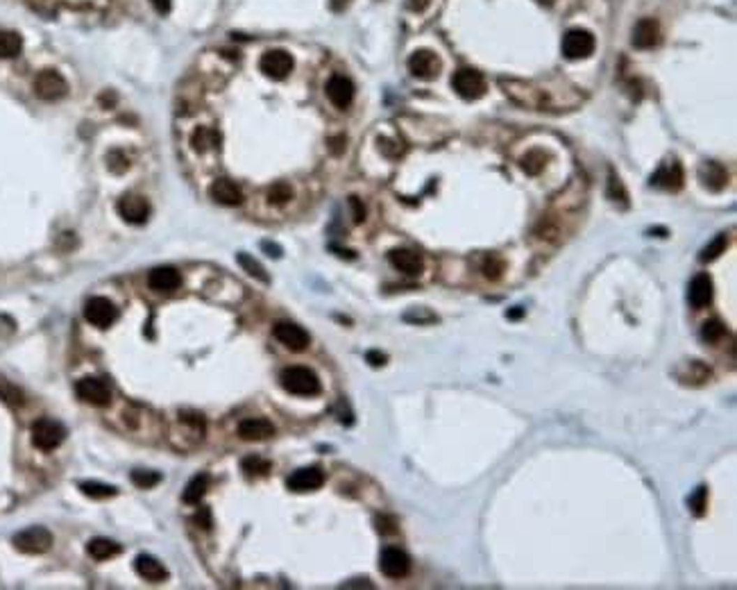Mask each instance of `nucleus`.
Instances as JSON below:
<instances>
[{"mask_svg":"<svg viewBox=\"0 0 737 590\" xmlns=\"http://www.w3.org/2000/svg\"><path fill=\"white\" fill-rule=\"evenodd\" d=\"M279 384L286 393L299 395V397H313L320 393V379H318V375L311 368H304V366L284 368L279 375Z\"/></svg>","mask_w":737,"mask_h":590,"instance_id":"obj_1","label":"nucleus"},{"mask_svg":"<svg viewBox=\"0 0 737 590\" xmlns=\"http://www.w3.org/2000/svg\"><path fill=\"white\" fill-rule=\"evenodd\" d=\"M66 438V427L52 418H41L32 425V445L41 452H52Z\"/></svg>","mask_w":737,"mask_h":590,"instance_id":"obj_2","label":"nucleus"},{"mask_svg":"<svg viewBox=\"0 0 737 590\" xmlns=\"http://www.w3.org/2000/svg\"><path fill=\"white\" fill-rule=\"evenodd\" d=\"M12 543L23 554H43L52 547V533L45 526H27L14 536Z\"/></svg>","mask_w":737,"mask_h":590,"instance_id":"obj_3","label":"nucleus"},{"mask_svg":"<svg viewBox=\"0 0 737 590\" xmlns=\"http://www.w3.org/2000/svg\"><path fill=\"white\" fill-rule=\"evenodd\" d=\"M452 84H454V91L463 98V100H479L481 96L486 94V78L481 75L479 71L475 68H461L454 73L452 78Z\"/></svg>","mask_w":737,"mask_h":590,"instance_id":"obj_4","label":"nucleus"},{"mask_svg":"<svg viewBox=\"0 0 737 590\" xmlns=\"http://www.w3.org/2000/svg\"><path fill=\"white\" fill-rule=\"evenodd\" d=\"M593 50H595V36L588 30L574 27V30H567L565 36H563V54L572 61L590 57Z\"/></svg>","mask_w":737,"mask_h":590,"instance_id":"obj_5","label":"nucleus"},{"mask_svg":"<svg viewBox=\"0 0 737 590\" xmlns=\"http://www.w3.org/2000/svg\"><path fill=\"white\" fill-rule=\"evenodd\" d=\"M75 393L80 399H84L87 404H94V406H107L112 402V388H109L107 381L98 377L80 379L75 384Z\"/></svg>","mask_w":737,"mask_h":590,"instance_id":"obj_6","label":"nucleus"},{"mask_svg":"<svg viewBox=\"0 0 737 590\" xmlns=\"http://www.w3.org/2000/svg\"><path fill=\"white\" fill-rule=\"evenodd\" d=\"M34 94L41 100L52 103V100H59L68 94V84L57 71H41L34 78Z\"/></svg>","mask_w":737,"mask_h":590,"instance_id":"obj_7","label":"nucleus"},{"mask_svg":"<svg viewBox=\"0 0 737 590\" xmlns=\"http://www.w3.org/2000/svg\"><path fill=\"white\" fill-rule=\"evenodd\" d=\"M379 570L388 579H404L411 570V559L399 547H386L379 556Z\"/></svg>","mask_w":737,"mask_h":590,"instance_id":"obj_8","label":"nucleus"},{"mask_svg":"<svg viewBox=\"0 0 737 590\" xmlns=\"http://www.w3.org/2000/svg\"><path fill=\"white\" fill-rule=\"evenodd\" d=\"M116 209L123 221L130 225H143L150 218V202L141 196H123L118 200Z\"/></svg>","mask_w":737,"mask_h":590,"instance_id":"obj_9","label":"nucleus"},{"mask_svg":"<svg viewBox=\"0 0 737 590\" xmlns=\"http://www.w3.org/2000/svg\"><path fill=\"white\" fill-rule=\"evenodd\" d=\"M272 336H275L281 345H286L290 352H304L308 348V343H311L308 334L295 323H277L275 327H272Z\"/></svg>","mask_w":737,"mask_h":590,"instance_id":"obj_10","label":"nucleus"},{"mask_svg":"<svg viewBox=\"0 0 737 590\" xmlns=\"http://www.w3.org/2000/svg\"><path fill=\"white\" fill-rule=\"evenodd\" d=\"M261 73H266L270 80H284L288 78V73L293 71L295 61L286 50H268L261 57Z\"/></svg>","mask_w":737,"mask_h":590,"instance_id":"obj_11","label":"nucleus"},{"mask_svg":"<svg viewBox=\"0 0 737 590\" xmlns=\"http://www.w3.org/2000/svg\"><path fill=\"white\" fill-rule=\"evenodd\" d=\"M116 307L109 302L107 297H91L87 300L84 304V318L87 320L94 325V327H100V330H105V327H109L114 320H116Z\"/></svg>","mask_w":737,"mask_h":590,"instance_id":"obj_12","label":"nucleus"},{"mask_svg":"<svg viewBox=\"0 0 737 590\" xmlns=\"http://www.w3.org/2000/svg\"><path fill=\"white\" fill-rule=\"evenodd\" d=\"M325 484V472L320 468H299L286 479L288 490L293 493H311Z\"/></svg>","mask_w":737,"mask_h":590,"instance_id":"obj_13","label":"nucleus"},{"mask_svg":"<svg viewBox=\"0 0 737 590\" xmlns=\"http://www.w3.org/2000/svg\"><path fill=\"white\" fill-rule=\"evenodd\" d=\"M325 91H327V98L332 100V105L338 109H348L354 100V84L345 75H332Z\"/></svg>","mask_w":737,"mask_h":590,"instance_id":"obj_14","label":"nucleus"},{"mask_svg":"<svg viewBox=\"0 0 737 590\" xmlns=\"http://www.w3.org/2000/svg\"><path fill=\"white\" fill-rule=\"evenodd\" d=\"M651 186L665 189V191H678L683 186V168L678 161H667L660 163V168L651 175Z\"/></svg>","mask_w":737,"mask_h":590,"instance_id":"obj_15","label":"nucleus"},{"mask_svg":"<svg viewBox=\"0 0 737 590\" xmlns=\"http://www.w3.org/2000/svg\"><path fill=\"white\" fill-rule=\"evenodd\" d=\"M209 196H211L218 205L223 207H239L243 202V191L241 186L236 184V182L227 179V177H221L216 179L211 189H209Z\"/></svg>","mask_w":737,"mask_h":590,"instance_id":"obj_16","label":"nucleus"},{"mask_svg":"<svg viewBox=\"0 0 737 590\" xmlns=\"http://www.w3.org/2000/svg\"><path fill=\"white\" fill-rule=\"evenodd\" d=\"M408 71H411V75L420 78V80H431L438 75L440 61L429 50H417L411 54V59H408Z\"/></svg>","mask_w":737,"mask_h":590,"instance_id":"obj_17","label":"nucleus"},{"mask_svg":"<svg viewBox=\"0 0 737 590\" xmlns=\"http://www.w3.org/2000/svg\"><path fill=\"white\" fill-rule=\"evenodd\" d=\"M388 261L393 263V266L404 272V275H420L422 268H424V261L422 257L417 254L415 250H408V248H395L388 252Z\"/></svg>","mask_w":737,"mask_h":590,"instance_id":"obj_18","label":"nucleus"},{"mask_svg":"<svg viewBox=\"0 0 737 590\" xmlns=\"http://www.w3.org/2000/svg\"><path fill=\"white\" fill-rule=\"evenodd\" d=\"M687 300L694 309H704L706 304H710L713 300V279L708 272H699L694 275V279L690 281V290H687Z\"/></svg>","mask_w":737,"mask_h":590,"instance_id":"obj_19","label":"nucleus"},{"mask_svg":"<svg viewBox=\"0 0 737 590\" xmlns=\"http://www.w3.org/2000/svg\"><path fill=\"white\" fill-rule=\"evenodd\" d=\"M660 41V27L653 18H642L633 27V45L640 50H649Z\"/></svg>","mask_w":737,"mask_h":590,"instance_id":"obj_20","label":"nucleus"},{"mask_svg":"<svg viewBox=\"0 0 737 590\" xmlns=\"http://www.w3.org/2000/svg\"><path fill=\"white\" fill-rule=\"evenodd\" d=\"M181 284V275L177 268L172 266H159L150 270L148 275V286L152 290H161V293H168V290H175Z\"/></svg>","mask_w":737,"mask_h":590,"instance_id":"obj_21","label":"nucleus"},{"mask_svg":"<svg viewBox=\"0 0 737 590\" xmlns=\"http://www.w3.org/2000/svg\"><path fill=\"white\" fill-rule=\"evenodd\" d=\"M239 436L243 441H266L275 436V427L266 418H248L239 425Z\"/></svg>","mask_w":737,"mask_h":590,"instance_id":"obj_22","label":"nucleus"},{"mask_svg":"<svg viewBox=\"0 0 737 590\" xmlns=\"http://www.w3.org/2000/svg\"><path fill=\"white\" fill-rule=\"evenodd\" d=\"M134 570L139 572V577L150 581V584H161V581L168 579V570L161 566L157 559L148 556V554H141L134 561Z\"/></svg>","mask_w":737,"mask_h":590,"instance_id":"obj_23","label":"nucleus"},{"mask_svg":"<svg viewBox=\"0 0 737 590\" xmlns=\"http://www.w3.org/2000/svg\"><path fill=\"white\" fill-rule=\"evenodd\" d=\"M699 179L708 191H722L729 182V172L722 166V163L715 161H706L701 168H699Z\"/></svg>","mask_w":737,"mask_h":590,"instance_id":"obj_24","label":"nucleus"},{"mask_svg":"<svg viewBox=\"0 0 737 590\" xmlns=\"http://www.w3.org/2000/svg\"><path fill=\"white\" fill-rule=\"evenodd\" d=\"M87 552L91 559L96 561H107V559H114L121 554V545L109 540V538H94L89 545H87Z\"/></svg>","mask_w":737,"mask_h":590,"instance_id":"obj_25","label":"nucleus"},{"mask_svg":"<svg viewBox=\"0 0 737 590\" xmlns=\"http://www.w3.org/2000/svg\"><path fill=\"white\" fill-rule=\"evenodd\" d=\"M209 481H211V479H209V475H204V472H202V475L193 477V479H191L188 484H186V488H184V495H181V499H184L186 504H198L200 499H202V497L207 495V490H209Z\"/></svg>","mask_w":737,"mask_h":590,"instance_id":"obj_26","label":"nucleus"},{"mask_svg":"<svg viewBox=\"0 0 737 590\" xmlns=\"http://www.w3.org/2000/svg\"><path fill=\"white\" fill-rule=\"evenodd\" d=\"M23 50V39L12 30H0V59H14Z\"/></svg>","mask_w":737,"mask_h":590,"instance_id":"obj_27","label":"nucleus"},{"mask_svg":"<svg viewBox=\"0 0 737 590\" xmlns=\"http://www.w3.org/2000/svg\"><path fill=\"white\" fill-rule=\"evenodd\" d=\"M191 143H193V148L198 152H207L221 143V134H218L216 130H209V127H200V130L193 134V139H191Z\"/></svg>","mask_w":737,"mask_h":590,"instance_id":"obj_28","label":"nucleus"},{"mask_svg":"<svg viewBox=\"0 0 737 590\" xmlns=\"http://www.w3.org/2000/svg\"><path fill=\"white\" fill-rule=\"evenodd\" d=\"M80 490H82V493H84L87 497H91V499H109V497H114V495L118 493L114 486L100 484V481H82Z\"/></svg>","mask_w":737,"mask_h":590,"instance_id":"obj_29","label":"nucleus"},{"mask_svg":"<svg viewBox=\"0 0 737 590\" xmlns=\"http://www.w3.org/2000/svg\"><path fill=\"white\" fill-rule=\"evenodd\" d=\"M547 159L549 157L542 150H531L522 157V168H524V172H529V175H540L544 166H547Z\"/></svg>","mask_w":737,"mask_h":590,"instance_id":"obj_30","label":"nucleus"},{"mask_svg":"<svg viewBox=\"0 0 737 590\" xmlns=\"http://www.w3.org/2000/svg\"><path fill=\"white\" fill-rule=\"evenodd\" d=\"M236 261H239V266H241L245 272H250V275H252L254 279L263 281V284H268V281H270V277H268L266 268H263L261 263H259L257 259H254V257H250V254H243V252H241L239 257H236Z\"/></svg>","mask_w":737,"mask_h":590,"instance_id":"obj_31","label":"nucleus"},{"mask_svg":"<svg viewBox=\"0 0 737 590\" xmlns=\"http://www.w3.org/2000/svg\"><path fill=\"white\" fill-rule=\"evenodd\" d=\"M726 245H729V236H726V234H717L715 239L701 250V254H699V261H704V263H706V261H715L717 257H720V254H724Z\"/></svg>","mask_w":737,"mask_h":590,"instance_id":"obj_32","label":"nucleus"},{"mask_svg":"<svg viewBox=\"0 0 737 590\" xmlns=\"http://www.w3.org/2000/svg\"><path fill=\"white\" fill-rule=\"evenodd\" d=\"M241 468H243L245 475H250V477H263V475H268V472H270V463L266 459H261V457H248V459L241 461Z\"/></svg>","mask_w":737,"mask_h":590,"instance_id":"obj_33","label":"nucleus"},{"mask_svg":"<svg viewBox=\"0 0 737 590\" xmlns=\"http://www.w3.org/2000/svg\"><path fill=\"white\" fill-rule=\"evenodd\" d=\"M290 198H293V189H290L286 182H275V184L268 189L270 205H286Z\"/></svg>","mask_w":737,"mask_h":590,"instance_id":"obj_34","label":"nucleus"},{"mask_svg":"<svg viewBox=\"0 0 737 590\" xmlns=\"http://www.w3.org/2000/svg\"><path fill=\"white\" fill-rule=\"evenodd\" d=\"M724 334H726V327L720 320H708L701 327V339L708 343H720L724 339Z\"/></svg>","mask_w":737,"mask_h":590,"instance_id":"obj_35","label":"nucleus"},{"mask_svg":"<svg viewBox=\"0 0 737 590\" xmlns=\"http://www.w3.org/2000/svg\"><path fill=\"white\" fill-rule=\"evenodd\" d=\"M161 481L159 472H148V470H134L132 472V484H136L139 488H152Z\"/></svg>","mask_w":737,"mask_h":590,"instance_id":"obj_36","label":"nucleus"},{"mask_svg":"<svg viewBox=\"0 0 737 590\" xmlns=\"http://www.w3.org/2000/svg\"><path fill=\"white\" fill-rule=\"evenodd\" d=\"M608 198L615 200V202L620 200V202H624V205H626V200H629V196H626V191H624L622 179L617 177L613 170H611V177H608Z\"/></svg>","mask_w":737,"mask_h":590,"instance_id":"obj_37","label":"nucleus"},{"mask_svg":"<svg viewBox=\"0 0 737 590\" xmlns=\"http://www.w3.org/2000/svg\"><path fill=\"white\" fill-rule=\"evenodd\" d=\"M107 166L112 172H125L127 168H130V159H127L121 150H112L107 154Z\"/></svg>","mask_w":737,"mask_h":590,"instance_id":"obj_38","label":"nucleus"},{"mask_svg":"<svg viewBox=\"0 0 737 590\" xmlns=\"http://www.w3.org/2000/svg\"><path fill=\"white\" fill-rule=\"evenodd\" d=\"M0 397H3L7 404H14V406H21L25 402L23 393L12 384H0Z\"/></svg>","mask_w":737,"mask_h":590,"instance_id":"obj_39","label":"nucleus"},{"mask_svg":"<svg viewBox=\"0 0 737 590\" xmlns=\"http://www.w3.org/2000/svg\"><path fill=\"white\" fill-rule=\"evenodd\" d=\"M706 499H708V490L704 486H699L692 493V497H690V508L694 511V515L706 513Z\"/></svg>","mask_w":737,"mask_h":590,"instance_id":"obj_40","label":"nucleus"},{"mask_svg":"<svg viewBox=\"0 0 737 590\" xmlns=\"http://www.w3.org/2000/svg\"><path fill=\"white\" fill-rule=\"evenodd\" d=\"M379 150L384 152L386 157L397 159V157H402V154H404V145L399 141H395V139H379Z\"/></svg>","mask_w":737,"mask_h":590,"instance_id":"obj_41","label":"nucleus"},{"mask_svg":"<svg viewBox=\"0 0 737 590\" xmlns=\"http://www.w3.org/2000/svg\"><path fill=\"white\" fill-rule=\"evenodd\" d=\"M502 272H504V261H502V259L488 257V259L484 261V275H486L488 279H499V277H502Z\"/></svg>","mask_w":737,"mask_h":590,"instance_id":"obj_42","label":"nucleus"},{"mask_svg":"<svg viewBox=\"0 0 737 590\" xmlns=\"http://www.w3.org/2000/svg\"><path fill=\"white\" fill-rule=\"evenodd\" d=\"M375 524H377L379 533H386V536H390V533H395V531H397V522L393 520V517H388V515H379L377 520H375Z\"/></svg>","mask_w":737,"mask_h":590,"instance_id":"obj_43","label":"nucleus"},{"mask_svg":"<svg viewBox=\"0 0 737 590\" xmlns=\"http://www.w3.org/2000/svg\"><path fill=\"white\" fill-rule=\"evenodd\" d=\"M404 320H411V323H431V320H436V316H433V314H426L424 309H420V311L415 309V311L404 314Z\"/></svg>","mask_w":737,"mask_h":590,"instance_id":"obj_44","label":"nucleus"},{"mask_svg":"<svg viewBox=\"0 0 737 590\" xmlns=\"http://www.w3.org/2000/svg\"><path fill=\"white\" fill-rule=\"evenodd\" d=\"M350 207H352L354 223H363V218H366V207H363L361 200L359 198H350Z\"/></svg>","mask_w":737,"mask_h":590,"instance_id":"obj_45","label":"nucleus"},{"mask_svg":"<svg viewBox=\"0 0 737 590\" xmlns=\"http://www.w3.org/2000/svg\"><path fill=\"white\" fill-rule=\"evenodd\" d=\"M368 363H370V366H375V368H379V366H384V363H386V354H381V352H377V350H372V352H368Z\"/></svg>","mask_w":737,"mask_h":590,"instance_id":"obj_46","label":"nucleus"},{"mask_svg":"<svg viewBox=\"0 0 737 590\" xmlns=\"http://www.w3.org/2000/svg\"><path fill=\"white\" fill-rule=\"evenodd\" d=\"M150 5L157 9L159 14H168L172 7V0H150Z\"/></svg>","mask_w":737,"mask_h":590,"instance_id":"obj_47","label":"nucleus"},{"mask_svg":"<svg viewBox=\"0 0 737 590\" xmlns=\"http://www.w3.org/2000/svg\"><path fill=\"white\" fill-rule=\"evenodd\" d=\"M195 520L200 522V526H202V529H209V526H211V513H209L207 508H200V513H198Z\"/></svg>","mask_w":737,"mask_h":590,"instance_id":"obj_48","label":"nucleus"},{"mask_svg":"<svg viewBox=\"0 0 737 590\" xmlns=\"http://www.w3.org/2000/svg\"><path fill=\"white\" fill-rule=\"evenodd\" d=\"M329 145H332V152H334V154H341V152L345 150V136H338V139H332V141H329Z\"/></svg>","mask_w":737,"mask_h":590,"instance_id":"obj_49","label":"nucleus"},{"mask_svg":"<svg viewBox=\"0 0 737 590\" xmlns=\"http://www.w3.org/2000/svg\"><path fill=\"white\" fill-rule=\"evenodd\" d=\"M426 7H429V0H408V9H413V12H422Z\"/></svg>","mask_w":737,"mask_h":590,"instance_id":"obj_50","label":"nucleus"},{"mask_svg":"<svg viewBox=\"0 0 737 590\" xmlns=\"http://www.w3.org/2000/svg\"><path fill=\"white\" fill-rule=\"evenodd\" d=\"M372 588V584H368V579H354L350 584H343V588Z\"/></svg>","mask_w":737,"mask_h":590,"instance_id":"obj_51","label":"nucleus"},{"mask_svg":"<svg viewBox=\"0 0 737 590\" xmlns=\"http://www.w3.org/2000/svg\"><path fill=\"white\" fill-rule=\"evenodd\" d=\"M261 248H263V250H268V252H270V257H275V259H277V257H281V250L277 248L275 243H261Z\"/></svg>","mask_w":737,"mask_h":590,"instance_id":"obj_52","label":"nucleus"},{"mask_svg":"<svg viewBox=\"0 0 737 590\" xmlns=\"http://www.w3.org/2000/svg\"><path fill=\"white\" fill-rule=\"evenodd\" d=\"M348 5H350V0H329V7L334 9V12H343Z\"/></svg>","mask_w":737,"mask_h":590,"instance_id":"obj_53","label":"nucleus"},{"mask_svg":"<svg viewBox=\"0 0 737 590\" xmlns=\"http://www.w3.org/2000/svg\"><path fill=\"white\" fill-rule=\"evenodd\" d=\"M506 316H508V318H513V320H517V318H522V316H524V311H522V307H515L513 311H508Z\"/></svg>","mask_w":737,"mask_h":590,"instance_id":"obj_54","label":"nucleus"}]
</instances>
